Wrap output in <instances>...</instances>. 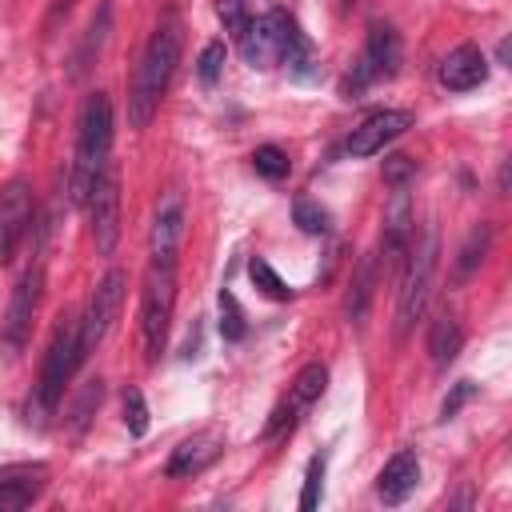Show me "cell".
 Instances as JSON below:
<instances>
[{"mask_svg":"<svg viewBox=\"0 0 512 512\" xmlns=\"http://www.w3.org/2000/svg\"><path fill=\"white\" fill-rule=\"evenodd\" d=\"M220 452H224V444H220V436L216 432H200V436H188V440H180L176 448H172V460H168V476L172 480H180V476H196V472H204L208 464H216L220 460Z\"/></svg>","mask_w":512,"mask_h":512,"instance_id":"obj_17","label":"cell"},{"mask_svg":"<svg viewBox=\"0 0 512 512\" xmlns=\"http://www.w3.org/2000/svg\"><path fill=\"white\" fill-rule=\"evenodd\" d=\"M80 360H84V352H80V324H60L52 344H48V352H44V368H40L36 392L28 400V424H36V428L48 424V416L64 400V384L72 380Z\"/></svg>","mask_w":512,"mask_h":512,"instance_id":"obj_4","label":"cell"},{"mask_svg":"<svg viewBox=\"0 0 512 512\" xmlns=\"http://www.w3.org/2000/svg\"><path fill=\"white\" fill-rule=\"evenodd\" d=\"M172 304H176V276H172V268L152 264L144 276V292H140V336H144V360L148 364H156L164 344H168Z\"/></svg>","mask_w":512,"mask_h":512,"instance_id":"obj_5","label":"cell"},{"mask_svg":"<svg viewBox=\"0 0 512 512\" xmlns=\"http://www.w3.org/2000/svg\"><path fill=\"white\" fill-rule=\"evenodd\" d=\"M216 12H220V20H224V28L240 40V32H244V28H248V20H252V16H248V8H244V0H220V4H216Z\"/></svg>","mask_w":512,"mask_h":512,"instance_id":"obj_31","label":"cell"},{"mask_svg":"<svg viewBox=\"0 0 512 512\" xmlns=\"http://www.w3.org/2000/svg\"><path fill=\"white\" fill-rule=\"evenodd\" d=\"M124 424H128L132 436H144L148 432V404H144L140 388H128L124 392Z\"/></svg>","mask_w":512,"mask_h":512,"instance_id":"obj_30","label":"cell"},{"mask_svg":"<svg viewBox=\"0 0 512 512\" xmlns=\"http://www.w3.org/2000/svg\"><path fill=\"white\" fill-rule=\"evenodd\" d=\"M176 64H180V28L172 20H164L152 32V40L140 56V68L132 76V92H128V124L132 128H148V120L156 116V108L176 76Z\"/></svg>","mask_w":512,"mask_h":512,"instance_id":"obj_2","label":"cell"},{"mask_svg":"<svg viewBox=\"0 0 512 512\" xmlns=\"http://www.w3.org/2000/svg\"><path fill=\"white\" fill-rule=\"evenodd\" d=\"M252 164H256V172L260 176H268V180H284L288 176V156L276 148V144H260L256 152H252Z\"/></svg>","mask_w":512,"mask_h":512,"instance_id":"obj_29","label":"cell"},{"mask_svg":"<svg viewBox=\"0 0 512 512\" xmlns=\"http://www.w3.org/2000/svg\"><path fill=\"white\" fill-rule=\"evenodd\" d=\"M340 4H344V8H352V4H356V0H340Z\"/></svg>","mask_w":512,"mask_h":512,"instance_id":"obj_35","label":"cell"},{"mask_svg":"<svg viewBox=\"0 0 512 512\" xmlns=\"http://www.w3.org/2000/svg\"><path fill=\"white\" fill-rule=\"evenodd\" d=\"M412 176H416V164H412L408 156H388V160H384V180H388L392 188H408Z\"/></svg>","mask_w":512,"mask_h":512,"instance_id":"obj_32","label":"cell"},{"mask_svg":"<svg viewBox=\"0 0 512 512\" xmlns=\"http://www.w3.org/2000/svg\"><path fill=\"white\" fill-rule=\"evenodd\" d=\"M472 392H476V388H472V380H456V384H452V392H448V396H444V404H440V420H452V416L472 400Z\"/></svg>","mask_w":512,"mask_h":512,"instance_id":"obj_33","label":"cell"},{"mask_svg":"<svg viewBox=\"0 0 512 512\" xmlns=\"http://www.w3.org/2000/svg\"><path fill=\"white\" fill-rule=\"evenodd\" d=\"M416 480H420V460H416V452H412V448H400V452L380 468L376 492H380V500H384V504H404V500L412 496Z\"/></svg>","mask_w":512,"mask_h":512,"instance_id":"obj_18","label":"cell"},{"mask_svg":"<svg viewBox=\"0 0 512 512\" xmlns=\"http://www.w3.org/2000/svg\"><path fill=\"white\" fill-rule=\"evenodd\" d=\"M36 216V200H32V184L28 180H8L0 192V264H8L16 256V248L24 244L28 228Z\"/></svg>","mask_w":512,"mask_h":512,"instance_id":"obj_11","label":"cell"},{"mask_svg":"<svg viewBox=\"0 0 512 512\" xmlns=\"http://www.w3.org/2000/svg\"><path fill=\"white\" fill-rule=\"evenodd\" d=\"M48 488V464H4L0 468V512L28 508Z\"/></svg>","mask_w":512,"mask_h":512,"instance_id":"obj_15","label":"cell"},{"mask_svg":"<svg viewBox=\"0 0 512 512\" xmlns=\"http://www.w3.org/2000/svg\"><path fill=\"white\" fill-rule=\"evenodd\" d=\"M108 148H112V104L104 92H92L80 112V140L72 160V204L88 200L96 176L108 168Z\"/></svg>","mask_w":512,"mask_h":512,"instance_id":"obj_3","label":"cell"},{"mask_svg":"<svg viewBox=\"0 0 512 512\" xmlns=\"http://www.w3.org/2000/svg\"><path fill=\"white\" fill-rule=\"evenodd\" d=\"M408 124H412L408 112H400V108H380V112L364 116L360 128H352V136H348V152H352V156H376V152H384V144L396 140Z\"/></svg>","mask_w":512,"mask_h":512,"instance_id":"obj_14","label":"cell"},{"mask_svg":"<svg viewBox=\"0 0 512 512\" xmlns=\"http://www.w3.org/2000/svg\"><path fill=\"white\" fill-rule=\"evenodd\" d=\"M292 220L300 224V232H308V236H324L328 228H332V216H328V208H320L316 200H308V196H300L296 204H292Z\"/></svg>","mask_w":512,"mask_h":512,"instance_id":"obj_24","label":"cell"},{"mask_svg":"<svg viewBox=\"0 0 512 512\" xmlns=\"http://www.w3.org/2000/svg\"><path fill=\"white\" fill-rule=\"evenodd\" d=\"M248 276H252V284L268 296V300H292V288L276 276V268L268 264V260H260V256H252V264H248Z\"/></svg>","mask_w":512,"mask_h":512,"instance_id":"obj_25","label":"cell"},{"mask_svg":"<svg viewBox=\"0 0 512 512\" xmlns=\"http://www.w3.org/2000/svg\"><path fill=\"white\" fill-rule=\"evenodd\" d=\"M400 68V36L392 24L384 20H372L368 24V40H364V52L352 68V76L344 80V92L348 100H360V92L372 84V80H392Z\"/></svg>","mask_w":512,"mask_h":512,"instance_id":"obj_7","label":"cell"},{"mask_svg":"<svg viewBox=\"0 0 512 512\" xmlns=\"http://www.w3.org/2000/svg\"><path fill=\"white\" fill-rule=\"evenodd\" d=\"M108 32H112V4L104 0V4L96 8V16H92V24H88V32H84V40H80V48H76V56H72V76H84V72L96 64V56L104 52Z\"/></svg>","mask_w":512,"mask_h":512,"instance_id":"obj_19","label":"cell"},{"mask_svg":"<svg viewBox=\"0 0 512 512\" xmlns=\"http://www.w3.org/2000/svg\"><path fill=\"white\" fill-rule=\"evenodd\" d=\"M40 288H44V268H40V264L24 268V276H20L16 288H12L4 324H0V336H4V348H8V352H20V348L28 344L32 320H36V308H40Z\"/></svg>","mask_w":512,"mask_h":512,"instance_id":"obj_9","label":"cell"},{"mask_svg":"<svg viewBox=\"0 0 512 512\" xmlns=\"http://www.w3.org/2000/svg\"><path fill=\"white\" fill-rule=\"evenodd\" d=\"M324 468H328V456L316 452V456L308 460V472H304V492H300V508H304V512H312V508L320 504V492H324Z\"/></svg>","mask_w":512,"mask_h":512,"instance_id":"obj_28","label":"cell"},{"mask_svg":"<svg viewBox=\"0 0 512 512\" xmlns=\"http://www.w3.org/2000/svg\"><path fill=\"white\" fill-rule=\"evenodd\" d=\"M220 336L224 340H244V332H248V324H244V312H240V304H236V296L224 288L220 292Z\"/></svg>","mask_w":512,"mask_h":512,"instance_id":"obj_27","label":"cell"},{"mask_svg":"<svg viewBox=\"0 0 512 512\" xmlns=\"http://www.w3.org/2000/svg\"><path fill=\"white\" fill-rule=\"evenodd\" d=\"M408 264H404V280H400V304H396V332L408 336V328L424 316V304H428V288H432V272H436V232L428 228L420 236L416 248L404 252Z\"/></svg>","mask_w":512,"mask_h":512,"instance_id":"obj_6","label":"cell"},{"mask_svg":"<svg viewBox=\"0 0 512 512\" xmlns=\"http://www.w3.org/2000/svg\"><path fill=\"white\" fill-rule=\"evenodd\" d=\"M372 296H376V260H372V256H364V260L356 264V272H352V288H348V300H344L348 320H356V324H360V320L368 316Z\"/></svg>","mask_w":512,"mask_h":512,"instance_id":"obj_21","label":"cell"},{"mask_svg":"<svg viewBox=\"0 0 512 512\" xmlns=\"http://www.w3.org/2000/svg\"><path fill=\"white\" fill-rule=\"evenodd\" d=\"M508 52H512V44H508V40H500V48H496V60H500V64H508Z\"/></svg>","mask_w":512,"mask_h":512,"instance_id":"obj_34","label":"cell"},{"mask_svg":"<svg viewBox=\"0 0 512 512\" xmlns=\"http://www.w3.org/2000/svg\"><path fill=\"white\" fill-rule=\"evenodd\" d=\"M460 344H464L460 320H456L448 308H440V312H436V320H432V332H428V352H432V364H436V368H448V364L456 360Z\"/></svg>","mask_w":512,"mask_h":512,"instance_id":"obj_20","label":"cell"},{"mask_svg":"<svg viewBox=\"0 0 512 512\" xmlns=\"http://www.w3.org/2000/svg\"><path fill=\"white\" fill-rule=\"evenodd\" d=\"M224 60H228L224 40H208V44H204V52H200V60H196V76H200V84H204V88H212V84L220 80Z\"/></svg>","mask_w":512,"mask_h":512,"instance_id":"obj_26","label":"cell"},{"mask_svg":"<svg viewBox=\"0 0 512 512\" xmlns=\"http://www.w3.org/2000/svg\"><path fill=\"white\" fill-rule=\"evenodd\" d=\"M180 240H184V196H180V188H168V192H160L156 212H152V236H148L152 264L172 268Z\"/></svg>","mask_w":512,"mask_h":512,"instance_id":"obj_12","label":"cell"},{"mask_svg":"<svg viewBox=\"0 0 512 512\" xmlns=\"http://www.w3.org/2000/svg\"><path fill=\"white\" fill-rule=\"evenodd\" d=\"M124 288H128V276L120 268H108L104 280L96 284L88 308H84V320H80V352L88 356L112 328V320L120 316V304H124Z\"/></svg>","mask_w":512,"mask_h":512,"instance_id":"obj_8","label":"cell"},{"mask_svg":"<svg viewBox=\"0 0 512 512\" xmlns=\"http://www.w3.org/2000/svg\"><path fill=\"white\" fill-rule=\"evenodd\" d=\"M84 204H88V212H92V240H96V252L108 256V252L116 248V240H120V176H116L112 164L96 176V184H92V192H88Z\"/></svg>","mask_w":512,"mask_h":512,"instance_id":"obj_10","label":"cell"},{"mask_svg":"<svg viewBox=\"0 0 512 512\" xmlns=\"http://www.w3.org/2000/svg\"><path fill=\"white\" fill-rule=\"evenodd\" d=\"M100 396H104V380H100V376H88V380L80 384V392H76L72 408H68V416H72V428H76V432H84V428H88L92 412L100 408Z\"/></svg>","mask_w":512,"mask_h":512,"instance_id":"obj_23","label":"cell"},{"mask_svg":"<svg viewBox=\"0 0 512 512\" xmlns=\"http://www.w3.org/2000/svg\"><path fill=\"white\" fill-rule=\"evenodd\" d=\"M240 52L252 68H276L284 64L292 76L300 80H312L316 76V52L308 44V36L300 32L296 16L284 12V8H272L256 20H248V28L240 32Z\"/></svg>","mask_w":512,"mask_h":512,"instance_id":"obj_1","label":"cell"},{"mask_svg":"<svg viewBox=\"0 0 512 512\" xmlns=\"http://www.w3.org/2000/svg\"><path fill=\"white\" fill-rule=\"evenodd\" d=\"M436 76H440V84L448 92H468V88H480L488 80V60H484V52L476 44H460L456 52H448L440 60Z\"/></svg>","mask_w":512,"mask_h":512,"instance_id":"obj_16","label":"cell"},{"mask_svg":"<svg viewBox=\"0 0 512 512\" xmlns=\"http://www.w3.org/2000/svg\"><path fill=\"white\" fill-rule=\"evenodd\" d=\"M488 244H492V228H488V224H476V228L468 232V240L460 244V256H456V280H468V276L480 268V260L488 256Z\"/></svg>","mask_w":512,"mask_h":512,"instance_id":"obj_22","label":"cell"},{"mask_svg":"<svg viewBox=\"0 0 512 512\" xmlns=\"http://www.w3.org/2000/svg\"><path fill=\"white\" fill-rule=\"evenodd\" d=\"M324 384H328V368H324V364H304V368L296 372L292 388H288V400H284V404H276L272 420L264 424V436H280L284 428H292V424H296V416H300V412H308V408L324 396Z\"/></svg>","mask_w":512,"mask_h":512,"instance_id":"obj_13","label":"cell"}]
</instances>
